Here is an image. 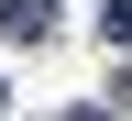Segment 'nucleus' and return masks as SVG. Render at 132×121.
<instances>
[{"instance_id":"f03ea898","label":"nucleus","mask_w":132,"mask_h":121,"mask_svg":"<svg viewBox=\"0 0 132 121\" xmlns=\"http://www.w3.org/2000/svg\"><path fill=\"white\" fill-rule=\"evenodd\" d=\"M99 33H110V44H132V0H99Z\"/></svg>"},{"instance_id":"f257e3e1","label":"nucleus","mask_w":132,"mask_h":121,"mask_svg":"<svg viewBox=\"0 0 132 121\" xmlns=\"http://www.w3.org/2000/svg\"><path fill=\"white\" fill-rule=\"evenodd\" d=\"M0 33H11V44H44V33H55V0H0Z\"/></svg>"},{"instance_id":"7ed1b4c3","label":"nucleus","mask_w":132,"mask_h":121,"mask_svg":"<svg viewBox=\"0 0 132 121\" xmlns=\"http://www.w3.org/2000/svg\"><path fill=\"white\" fill-rule=\"evenodd\" d=\"M0 99H11V88H0Z\"/></svg>"}]
</instances>
